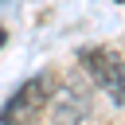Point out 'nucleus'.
<instances>
[{
  "label": "nucleus",
  "instance_id": "obj_2",
  "mask_svg": "<svg viewBox=\"0 0 125 125\" xmlns=\"http://www.w3.org/2000/svg\"><path fill=\"white\" fill-rule=\"evenodd\" d=\"M43 105H47V78L35 74V78H27V82L4 102L0 125H35V117L43 113Z\"/></svg>",
  "mask_w": 125,
  "mask_h": 125
},
{
  "label": "nucleus",
  "instance_id": "obj_1",
  "mask_svg": "<svg viewBox=\"0 0 125 125\" xmlns=\"http://www.w3.org/2000/svg\"><path fill=\"white\" fill-rule=\"evenodd\" d=\"M82 66L102 86V94H109V102L125 105V59L121 55H113L109 47H86L82 51Z\"/></svg>",
  "mask_w": 125,
  "mask_h": 125
}]
</instances>
